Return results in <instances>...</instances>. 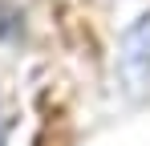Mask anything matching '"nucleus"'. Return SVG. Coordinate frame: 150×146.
<instances>
[{
	"mask_svg": "<svg viewBox=\"0 0 150 146\" xmlns=\"http://www.w3.org/2000/svg\"><path fill=\"white\" fill-rule=\"evenodd\" d=\"M118 85L126 97H150V12H142L118 41Z\"/></svg>",
	"mask_w": 150,
	"mask_h": 146,
	"instance_id": "f257e3e1",
	"label": "nucleus"
},
{
	"mask_svg": "<svg viewBox=\"0 0 150 146\" xmlns=\"http://www.w3.org/2000/svg\"><path fill=\"white\" fill-rule=\"evenodd\" d=\"M16 37H21V21H16V12H12V4L0 0V45H4V41H16Z\"/></svg>",
	"mask_w": 150,
	"mask_h": 146,
	"instance_id": "f03ea898",
	"label": "nucleus"
}]
</instances>
